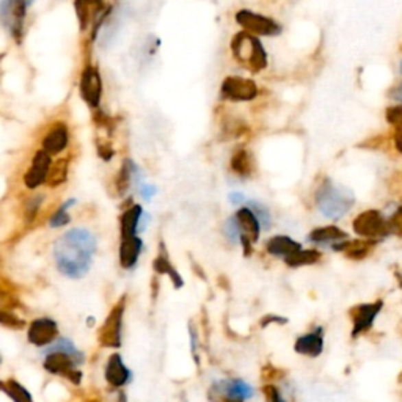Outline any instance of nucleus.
<instances>
[{
    "label": "nucleus",
    "mask_w": 402,
    "mask_h": 402,
    "mask_svg": "<svg viewBox=\"0 0 402 402\" xmlns=\"http://www.w3.org/2000/svg\"><path fill=\"white\" fill-rule=\"evenodd\" d=\"M236 21L244 29L248 30L250 34L263 36H276L281 34V27L274 19L265 18L263 14L248 12V10H241L236 14Z\"/></svg>",
    "instance_id": "obj_11"
},
{
    "label": "nucleus",
    "mask_w": 402,
    "mask_h": 402,
    "mask_svg": "<svg viewBox=\"0 0 402 402\" xmlns=\"http://www.w3.org/2000/svg\"><path fill=\"white\" fill-rule=\"evenodd\" d=\"M67 175H68V162L67 161H58L56 165H51L47 173L46 181L51 184V186H58L67 181Z\"/></svg>",
    "instance_id": "obj_30"
},
{
    "label": "nucleus",
    "mask_w": 402,
    "mask_h": 402,
    "mask_svg": "<svg viewBox=\"0 0 402 402\" xmlns=\"http://www.w3.org/2000/svg\"><path fill=\"white\" fill-rule=\"evenodd\" d=\"M96 253V237L85 228H74L57 239L54 259L57 269L68 279H82L91 268Z\"/></svg>",
    "instance_id": "obj_1"
},
{
    "label": "nucleus",
    "mask_w": 402,
    "mask_h": 402,
    "mask_svg": "<svg viewBox=\"0 0 402 402\" xmlns=\"http://www.w3.org/2000/svg\"><path fill=\"white\" fill-rule=\"evenodd\" d=\"M308 241L309 242H316V244H327V242H341V241H347V235L340 230L338 226L329 225V226H322V228H316L308 235Z\"/></svg>",
    "instance_id": "obj_24"
},
{
    "label": "nucleus",
    "mask_w": 402,
    "mask_h": 402,
    "mask_svg": "<svg viewBox=\"0 0 402 402\" xmlns=\"http://www.w3.org/2000/svg\"><path fill=\"white\" fill-rule=\"evenodd\" d=\"M387 119L390 124H393V126L402 130V106L390 107L387 110Z\"/></svg>",
    "instance_id": "obj_35"
},
{
    "label": "nucleus",
    "mask_w": 402,
    "mask_h": 402,
    "mask_svg": "<svg viewBox=\"0 0 402 402\" xmlns=\"http://www.w3.org/2000/svg\"><path fill=\"white\" fill-rule=\"evenodd\" d=\"M106 380L112 387H123L130 380V371L118 354L108 358L106 366Z\"/></svg>",
    "instance_id": "obj_21"
},
{
    "label": "nucleus",
    "mask_w": 402,
    "mask_h": 402,
    "mask_svg": "<svg viewBox=\"0 0 402 402\" xmlns=\"http://www.w3.org/2000/svg\"><path fill=\"white\" fill-rule=\"evenodd\" d=\"M383 302L376 300L373 303H362V305H355L351 308L349 316L352 319V338H358V336L366 333L369 329H373L374 320L382 311Z\"/></svg>",
    "instance_id": "obj_10"
},
{
    "label": "nucleus",
    "mask_w": 402,
    "mask_h": 402,
    "mask_svg": "<svg viewBox=\"0 0 402 402\" xmlns=\"http://www.w3.org/2000/svg\"><path fill=\"white\" fill-rule=\"evenodd\" d=\"M253 396V388L241 379L219 380L211 385L208 399L211 402H246Z\"/></svg>",
    "instance_id": "obj_6"
},
{
    "label": "nucleus",
    "mask_w": 402,
    "mask_h": 402,
    "mask_svg": "<svg viewBox=\"0 0 402 402\" xmlns=\"http://www.w3.org/2000/svg\"><path fill=\"white\" fill-rule=\"evenodd\" d=\"M32 3L34 0H0V24L16 41L23 38L27 8Z\"/></svg>",
    "instance_id": "obj_5"
},
{
    "label": "nucleus",
    "mask_w": 402,
    "mask_h": 402,
    "mask_svg": "<svg viewBox=\"0 0 402 402\" xmlns=\"http://www.w3.org/2000/svg\"><path fill=\"white\" fill-rule=\"evenodd\" d=\"M248 208L253 211V214L257 215V219L261 225V230H270V225H272V220H270V213L268 206H264L259 201H250Z\"/></svg>",
    "instance_id": "obj_31"
},
{
    "label": "nucleus",
    "mask_w": 402,
    "mask_h": 402,
    "mask_svg": "<svg viewBox=\"0 0 402 402\" xmlns=\"http://www.w3.org/2000/svg\"><path fill=\"white\" fill-rule=\"evenodd\" d=\"M399 382H402V374L399 376Z\"/></svg>",
    "instance_id": "obj_45"
},
{
    "label": "nucleus",
    "mask_w": 402,
    "mask_h": 402,
    "mask_svg": "<svg viewBox=\"0 0 402 402\" xmlns=\"http://www.w3.org/2000/svg\"><path fill=\"white\" fill-rule=\"evenodd\" d=\"M269 324H286V319L285 318H280V316H264L261 319V327H268Z\"/></svg>",
    "instance_id": "obj_40"
},
{
    "label": "nucleus",
    "mask_w": 402,
    "mask_h": 402,
    "mask_svg": "<svg viewBox=\"0 0 402 402\" xmlns=\"http://www.w3.org/2000/svg\"><path fill=\"white\" fill-rule=\"evenodd\" d=\"M377 241L374 239H358V241H349V242H335L331 248L335 252H343L349 259L362 261L368 258L373 253V250L376 248Z\"/></svg>",
    "instance_id": "obj_18"
},
{
    "label": "nucleus",
    "mask_w": 402,
    "mask_h": 402,
    "mask_svg": "<svg viewBox=\"0 0 402 402\" xmlns=\"http://www.w3.org/2000/svg\"><path fill=\"white\" fill-rule=\"evenodd\" d=\"M265 248H268V252L272 255V257L287 258L289 255L298 252L302 246L287 236H274L265 242Z\"/></svg>",
    "instance_id": "obj_22"
},
{
    "label": "nucleus",
    "mask_w": 402,
    "mask_h": 402,
    "mask_svg": "<svg viewBox=\"0 0 402 402\" xmlns=\"http://www.w3.org/2000/svg\"><path fill=\"white\" fill-rule=\"evenodd\" d=\"M0 324L7 325V327H12V329L24 327V320L16 318L13 311H0Z\"/></svg>",
    "instance_id": "obj_32"
},
{
    "label": "nucleus",
    "mask_w": 402,
    "mask_h": 402,
    "mask_svg": "<svg viewBox=\"0 0 402 402\" xmlns=\"http://www.w3.org/2000/svg\"><path fill=\"white\" fill-rule=\"evenodd\" d=\"M352 228L358 236L374 239V241L391 235L388 220H385L383 214L377 209H368L365 213L358 214L354 219Z\"/></svg>",
    "instance_id": "obj_7"
},
{
    "label": "nucleus",
    "mask_w": 402,
    "mask_h": 402,
    "mask_svg": "<svg viewBox=\"0 0 402 402\" xmlns=\"http://www.w3.org/2000/svg\"><path fill=\"white\" fill-rule=\"evenodd\" d=\"M225 236L228 239H230V242H233V244L239 242V228H237V224H236L235 217H231V219L226 222V225H225Z\"/></svg>",
    "instance_id": "obj_38"
},
{
    "label": "nucleus",
    "mask_w": 402,
    "mask_h": 402,
    "mask_svg": "<svg viewBox=\"0 0 402 402\" xmlns=\"http://www.w3.org/2000/svg\"><path fill=\"white\" fill-rule=\"evenodd\" d=\"M263 393H264V396H265V401H268V402H286V401H285V398H283V396H281L280 390L276 388L274 383H268V385H264V388H263Z\"/></svg>",
    "instance_id": "obj_34"
},
{
    "label": "nucleus",
    "mask_w": 402,
    "mask_h": 402,
    "mask_svg": "<svg viewBox=\"0 0 402 402\" xmlns=\"http://www.w3.org/2000/svg\"><path fill=\"white\" fill-rule=\"evenodd\" d=\"M230 201L233 204H239L244 201V195L242 193H231L230 195Z\"/></svg>",
    "instance_id": "obj_44"
},
{
    "label": "nucleus",
    "mask_w": 402,
    "mask_h": 402,
    "mask_svg": "<svg viewBox=\"0 0 402 402\" xmlns=\"http://www.w3.org/2000/svg\"><path fill=\"white\" fill-rule=\"evenodd\" d=\"M143 242L137 236H130L121 239V247H119V263L124 269H132L137 264L140 253H142Z\"/></svg>",
    "instance_id": "obj_19"
},
{
    "label": "nucleus",
    "mask_w": 402,
    "mask_h": 402,
    "mask_svg": "<svg viewBox=\"0 0 402 402\" xmlns=\"http://www.w3.org/2000/svg\"><path fill=\"white\" fill-rule=\"evenodd\" d=\"M14 300L12 296L5 294L3 291H0V311H10V308H13Z\"/></svg>",
    "instance_id": "obj_39"
},
{
    "label": "nucleus",
    "mask_w": 402,
    "mask_h": 402,
    "mask_svg": "<svg viewBox=\"0 0 402 402\" xmlns=\"http://www.w3.org/2000/svg\"><path fill=\"white\" fill-rule=\"evenodd\" d=\"M51 165V154H47L45 150L38 151L34 157V162H32L30 170L27 172V175L24 176L25 186L29 189H36L38 186H41V184L46 181Z\"/></svg>",
    "instance_id": "obj_16"
},
{
    "label": "nucleus",
    "mask_w": 402,
    "mask_h": 402,
    "mask_svg": "<svg viewBox=\"0 0 402 402\" xmlns=\"http://www.w3.org/2000/svg\"><path fill=\"white\" fill-rule=\"evenodd\" d=\"M68 140H69V135H68L67 124L58 123L51 130H49L45 140H43V148H45L46 153L51 154V156L58 154V153H62L64 148H67Z\"/></svg>",
    "instance_id": "obj_20"
},
{
    "label": "nucleus",
    "mask_w": 402,
    "mask_h": 402,
    "mask_svg": "<svg viewBox=\"0 0 402 402\" xmlns=\"http://www.w3.org/2000/svg\"><path fill=\"white\" fill-rule=\"evenodd\" d=\"M388 225H390L391 233L402 236V206L396 209V213L391 215V219L388 220Z\"/></svg>",
    "instance_id": "obj_36"
},
{
    "label": "nucleus",
    "mask_w": 402,
    "mask_h": 402,
    "mask_svg": "<svg viewBox=\"0 0 402 402\" xmlns=\"http://www.w3.org/2000/svg\"><path fill=\"white\" fill-rule=\"evenodd\" d=\"M140 193H142V197L145 200H150L156 193V187L148 186V184H142V187H140Z\"/></svg>",
    "instance_id": "obj_41"
},
{
    "label": "nucleus",
    "mask_w": 402,
    "mask_h": 402,
    "mask_svg": "<svg viewBox=\"0 0 402 402\" xmlns=\"http://www.w3.org/2000/svg\"><path fill=\"white\" fill-rule=\"evenodd\" d=\"M320 258H322V255H320V252H318V250L300 248L298 252L292 253L287 258H285V263L286 265H289V268L296 269V268H303V265L316 264Z\"/></svg>",
    "instance_id": "obj_27"
},
{
    "label": "nucleus",
    "mask_w": 402,
    "mask_h": 402,
    "mask_svg": "<svg viewBox=\"0 0 402 402\" xmlns=\"http://www.w3.org/2000/svg\"><path fill=\"white\" fill-rule=\"evenodd\" d=\"M394 146H396V150H398L399 153L402 154V130H399V132L396 134V137H394Z\"/></svg>",
    "instance_id": "obj_43"
},
{
    "label": "nucleus",
    "mask_w": 402,
    "mask_h": 402,
    "mask_svg": "<svg viewBox=\"0 0 402 402\" xmlns=\"http://www.w3.org/2000/svg\"><path fill=\"white\" fill-rule=\"evenodd\" d=\"M231 170L241 178H250L255 172V162L247 150H237L231 157Z\"/></svg>",
    "instance_id": "obj_25"
},
{
    "label": "nucleus",
    "mask_w": 402,
    "mask_h": 402,
    "mask_svg": "<svg viewBox=\"0 0 402 402\" xmlns=\"http://www.w3.org/2000/svg\"><path fill=\"white\" fill-rule=\"evenodd\" d=\"M236 224L239 228V242L242 244L244 253L248 255L253 252V244L258 242L261 225L257 219V215L253 214V211L248 206L237 209L235 214Z\"/></svg>",
    "instance_id": "obj_9"
},
{
    "label": "nucleus",
    "mask_w": 402,
    "mask_h": 402,
    "mask_svg": "<svg viewBox=\"0 0 402 402\" xmlns=\"http://www.w3.org/2000/svg\"><path fill=\"white\" fill-rule=\"evenodd\" d=\"M140 175V170L139 167L134 164L132 161H124L123 162V167L121 170L118 173V178H117V190L119 195L126 193L129 187H130V182L134 181V179H139Z\"/></svg>",
    "instance_id": "obj_28"
},
{
    "label": "nucleus",
    "mask_w": 402,
    "mask_h": 402,
    "mask_svg": "<svg viewBox=\"0 0 402 402\" xmlns=\"http://www.w3.org/2000/svg\"><path fill=\"white\" fill-rule=\"evenodd\" d=\"M80 96L90 107L96 108L102 96V79L97 68L86 64L80 78Z\"/></svg>",
    "instance_id": "obj_13"
},
{
    "label": "nucleus",
    "mask_w": 402,
    "mask_h": 402,
    "mask_svg": "<svg viewBox=\"0 0 402 402\" xmlns=\"http://www.w3.org/2000/svg\"><path fill=\"white\" fill-rule=\"evenodd\" d=\"M222 96L228 101L235 102L252 101L258 96V86L253 80L231 75V78H226L224 84H222Z\"/></svg>",
    "instance_id": "obj_12"
},
{
    "label": "nucleus",
    "mask_w": 402,
    "mask_h": 402,
    "mask_svg": "<svg viewBox=\"0 0 402 402\" xmlns=\"http://www.w3.org/2000/svg\"><path fill=\"white\" fill-rule=\"evenodd\" d=\"M0 390H2L3 393H7L10 396V399H13L14 402H34L29 390H25L23 385L16 382V380H8L7 383L0 382Z\"/></svg>",
    "instance_id": "obj_29"
},
{
    "label": "nucleus",
    "mask_w": 402,
    "mask_h": 402,
    "mask_svg": "<svg viewBox=\"0 0 402 402\" xmlns=\"http://www.w3.org/2000/svg\"><path fill=\"white\" fill-rule=\"evenodd\" d=\"M154 270L157 274H167L168 276H170L175 287H181L184 285L182 276L179 275V272L175 268H173L170 259H168L167 257L164 244H161V253L157 255V258L154 259Z\"/></svg>",
    "instance_id": "obj_26"
},
{
    "label": "nucleus",
    "mask_w": 402,
    "mask_h": 402,
    "mask_svg": "<svg viewBox=\"0 0 402 402\" xmlns=\"http://www.w3.org/2000/svg\"><path fill=\"white\" fill-rule=\"evenodd\" d=\"M355 203V197L352 190L338 186L331 179H324L316 192V204L320 214L331 220H340L349 213Z\"/></svg>",
    "instance_id": "obj_2"
},
{
    "label": "nucleus",
    "mask_w": 402,
    "mask_h": 402,
    "mask_svg": "<svg viewBox=\"0 0 402 402\" xmlns=\"http://www.w3.org/2000/svg\"><path fill=\"white\" fill-rule=\"evenodd\" d=\"M57 335H58V327L56 320L49 318L35 319L34 322L30 324L29 333H27L30 343L38 347L51 344L52 341L57 338Z\"/></svg>",
    "instance_id": "obj_14"
},
{
    "label": "nucleus",
    "mask_w": 402,
    "mask_h": 402,
    "mask_svg": "<svg viewBox=\"0 0 402 402\" xmlns=\"http://www.w3.org/2000/svg\"><path fill=\"white\" fill-rule=\"evenodd\" d=\"M294 351L303 357H319L324 351V329L318 327L314 331L298 336L294 343Z\"/></svg>",
    "instance_id": "obj_17"
},
{
    "label": "nucleus",
    "mask_w": 402,
    "mask_h": 402,
    "mask_svg": "<svg viewBox=\"0 0 402 402\" xmlns=\"http://www.w3.org/2000/svg\"><path fill=\"white\" fill-rule=\"evenodd\" d=\"M401 73H402V62H401Z\"/></svg>",
    "instance_id": "obj_46"
},
{
    "label": "nucleus",
    "mask_w": 402,
    "mask_h": 402,
    "mask_svg": "<svg viewBox=\"0 0 402 402\" xmlns=\"http://www.w3.org/2000/svg\"><path fill=\"white\" fill-rule=\"evenodd\" d=\"M285 376L283 369L275 368L274 365H265L263 368V380H265L268 383H274L275 380H279Z\"/></svg>",
    "instance_id": "obj_33"
},
{
    "label": "nucleus",
    "mask_w": 402,
    "mask_h": 402,
    "mask_svg": "<svg viewBox=\"0 0 402 402\" xmlns=\"http://www.w3.org/2000/svg\"><path fill=\"white\" fill-rule=\"evenodd\" d=\"M69 222V215H68V209H64L63 206L60 208L56 214H54V217L51 219V222H49V225H51L52 228H58V226H63L67 225Z\"/></svg>",
    "instance_id": "obj_37"
},
{
    "label": "nucleus",
    "mask_w": 402,
    "mask_h": 402,
    "mask_svg": "<svg viewBox=\"0 0 402 402\" xmlns=\"http://www.w3.org/2000/svg\"><path fill=\"white\" fill-rule=\"evenodd\" d=\"M142 215H143V209H142V206H139V204L130 206L126 213L123 214V217H121V239L137 236Z\"/></svg>",
    "instance_id": "obj_23"
},
{
    "label": "nucleus",
    "mask_w": 402,
    "mask_h": 402,
    "mask_svg": "<svg viewBox=\"0 0 402 402\" xmlns=\"http://www.w3.org/2000/svg\"><path fill=\"white\" fill-rule=\"evenodd\" d=\"M390 97H391V99H393V101L402 102V84L398 85V86H394V88L390 91Z\"/></svg>",
    "instance_id": "obj_42"
},
{
    "label": "nucleus",
    "mask_w": 402,
    "mask_h": 402,
    "mask_svg": "<svg viewBox=\"0 0 402 402\" xmlns=\"http://www.w3.org/2000/svg\"><path fill=\"white\" fill-rule=\"evenodd\" d=\"M82 362L84 355H74L64 351L49 349L45 360V368L47 373L63 376L71 380L74 385H79L80 380H82V373L78 371L75 365Z\"/></svg>",
    "instance_id": "obj_4"
},
{
    "label": "nucleus",
    "mask_w": 402,
    "mask_h": 402,
    "mask_svg": "<svg viewBox=\"0 0 402 402\" xmlns=\"http://www.w3.org/2000/svg\"><path fill=\"white\" fill-rule=\"evenodd\" d=\"M231 52L242 67L252 71H261L268 67V54L257 36L250 32H241L231 40Z\"/></svg>",
    "instance_id": "obj_3"
},
{
    "label": "nucleus",
    "mask_w": 402,
    "mask_h": 402,
    "mask_svg": "<svg viewBox=\"0 0 402 402\" xmlns=\"http://www.w3.org/2000/svg\"><path fill=\"white\" fill-rule=\"evenodd\" d=\"M91 402H97V401H91Z\"/></svg>",
    "instance_id": "obj_47"
},
{
    "label": "nucleus",
    "mask_w": 402,
    "mask_h": 402,
    "mask_svg": "<svg viewBox=\"0 0 402 402\" xmlns=\"http://www.w3.org/2000/svg\"><path fill=\"white\" fill-rule=\"evenodd\" d=\"M124 300L121 298L112 311L108 313L104 324L99 329L97 340L104 347H119L121 346V331H123V316H124Z\"/></svg>",
    "instance_id": "obj_8"
},
{
    "label": "nucleus",
    "mask_w": 402,
    "mask_h": 402,
    "mask_svg": "<svg viewBox=\"0 0 402 402\" xmlns=\"http://www.w3.org/2000/svg\"><path fill=\"white\" fill-rule=\"evenodd\" d=\"M74 10L80 30H86L93 25L101 18V14L106 12L102 0H74Z\"/></svg>",
    "instance_id": "obj_15"
}]
</instances>
